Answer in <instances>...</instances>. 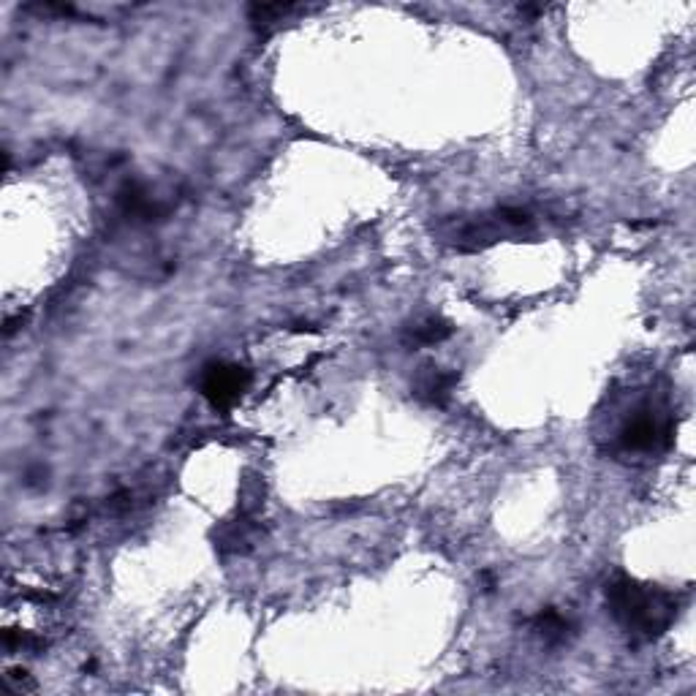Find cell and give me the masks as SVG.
Wrapping results in <instances>:
<instances>
[{"label":"cell","instance_id":"6","mask_svg":"<svg viewBox=\"0 0 696 696\" xmlns=\"http://www.w3.org/2000/svg\"><path fill=\"white\" fill-rule=\"evenodd\" d=\"M536 629L542 631L550 642H558V639H566V634H569V620L561 618L558 612L550 609V612H544V615L536 618Z\"/></svg>","mask_w":696,"mask_h":696},{"label":"cell","instance_id":"5","mask_svg":"<svg viewBox=\"0 0 696 696\" xmlns=\"http://www.w3.org/2000/svg\"><path fill=\"white\" fill-rule=\"evenodd\" d=\"M449 335H452V327L441 319H427L411 329V340L419 343V346H433V343H441Z\"/></svg>","mask_w":696,"mask_h":696},{"label":"cell","instance_id":"2","mask_svg":"<svg viewBox=\"0 0 696 696\" xmlns=\"http://www.w3.org/2000/svg\"><path fill=\"white\" fill-rule=\"evenodd\" d=\"M251 384V373L234 362H210L202 373V395L213 408H232Z\"/></svg>","mask_w":696,"mask_h":696},{"label":"cell","instance_id":"3","mask_svg":"<svg viewBox=\"0 0 696 696\" xmlns=\"http://www.w3.org/2000/svg\"><path fill=\"white\" fill-rule=\"evenodd\" d=\"M669 435H672L669 419L658 416L656 411H639L620 430V444L629 452H653L669 444Z\"/></svg>","mask_w":696,"mask_h":696},{"label":"cell","instance_id":"1","mask_svg":"<svg viewBox=\"0 0 696 696\" xmlns=\"http://www.w3.org/2000/svg\"><path fill=\"white\" fill-rule=\"evenodd\" d=\"M607 604L612 618L642 639L661 637L677 618V599L672 593L642 585L631 577H615L609 582Z\"/></svg>","mask_w":696,"mask_h":696},{"label":"cell","instance_id":"4","mask_svg":"<svg viewBox=\"0 0 696 696\" xmlns=\"http://www.w3.org/2000/svg\"><path fill=\"white\" fill-rule=\"evenodd\" d=\"M457 376L449 370H430L422 381H419V395H425L430 403H444L446 397L452 395Z\"/></svg>","mask_w":696,"mask_h":696}]
</instances>
